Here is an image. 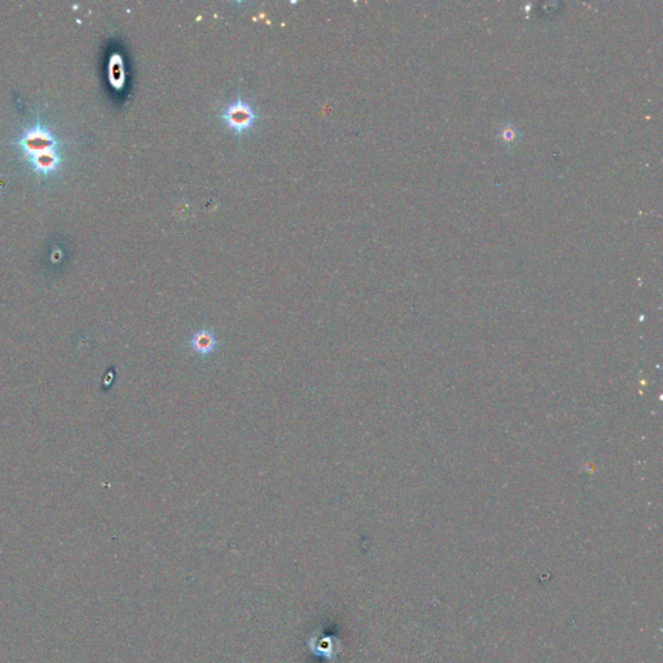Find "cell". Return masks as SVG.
Returning <instances> with one entry per match:
<instances>
[{"label":"cell","mask_w":663,"mask_h":663,"mask_svg":"<svg viewBox=\"0 0 663 663\" xmlns=\"http://www.w3.org/2000/svg\"><path fill=\"white\" fill-rule=\"evenodd\" d=\"M21 145L39 172L46 174L55 169L58 158L51 134L36 126L35 130H30L22 136Z\"/></svg>","instance_id":"cell-1"},{"label":"cell","mask_w":663,"mask_h":663,"mask_svg":"<svg viewBox=\"0 0 663 663\" xmlns=\"http://www.w3.org/2000/svg\"><path fill=\"white\" fill-rule=\"evenodd\" d=\"M259 116L251 103L243 99L242 94L237 95L236 100H232L223 108L220 119L227 125L228 128L242 136L246 131L251 130Z\"/></svg>","instance_id":"cell-2"},{"label":"cell","mask_w":663,"mask_h":663,"mask_svg":"<svg viewBox=\"0 0 663 663\" xmlns=\"http://www.w3.org/2000/svg\"><path fill=\"white\" fill-rule=\"evenodd\" d=\"M214 340H212L210 335H201L200 337H196L195 341V349L200 350V351H205V350H212V345H214Z\"/></svg>","instance_id":"cell-3"}]
</instances>
